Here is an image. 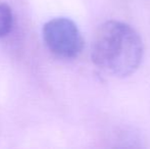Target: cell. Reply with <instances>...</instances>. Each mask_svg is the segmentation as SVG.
<instances>
[{
	"instance_id": "cell-1",
	"label": "cell",
	"mask_w": 150,
	"mask_h": 149,
	"mask_svg": "<svg viewBox=\"0 0 150 149\" xmlns=\"http://www.w3.org/2000/svg\"><path fill=\"white\" fill-rule=\"evenodd\" d=\"M142 57V40L131 26L109 20L99 27L91 50L98 68L115 77H128L136 72Z\"/></svg>"
},
{
	"instance_id": "cell-2",
	"label": "cell",
	"mask_w": 150,
	"mask_h": 149,
	"mask_svg": "<svg viewBox=\"0 0 150 149\" xmlns=\"http://www.w3.org/2000/svg\"><path fill=\"white\" fill-rule=\"evenodd\" d=\"M42 34L47 48L58 57L75 58L83 50L82 35L69 18H52L44 25Z\"/></svg>"
},
{
	"instance_id": "cell-3",
	"label": "cell",
	"mask_w": 150,
	"mask_h": 149,
	"mask_svg": "<svg viewBox=\"0 0 150 149\" xmlns=\"http://www.w3.org/2000/svg\"><path fill=\"white\" fill-rule=\"evenodd\" d=\"M13 25L12 10L7 4L0 3V38L7 36Z\"/></svg>"
}]
</instances>
